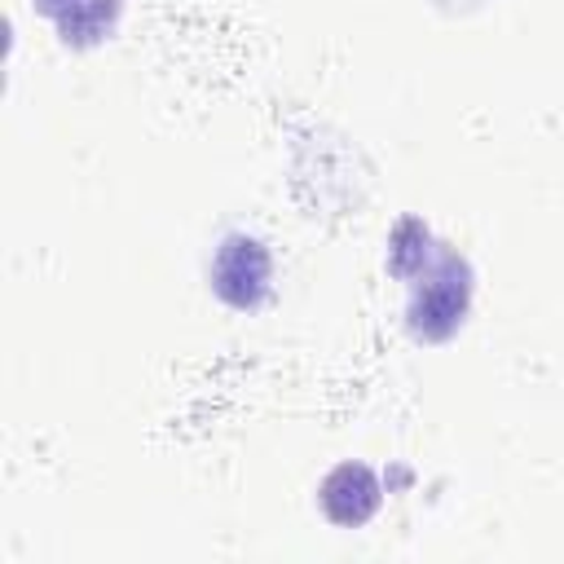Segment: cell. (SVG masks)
Masks as SVG:
<instances>
[{
  "mask_svg": "<svg viewBox=\"0 0 564 564\" xmlns=\"http://www.w3.org/2000/svg\"><path fill=\"white\" fill-rule=\"evenodd\" d=\"M471 304V269L463 256L454 251H436V260L414 278V295H410V335L423 344H441L449 339Z\"/></svg>",
  "mask_w": 564,
  "mask_h": 564,
  "instance_id": "cell-1",
  "label": "cell"
},
{
  "mask_svg": "<svg viewBox=\"0 0 564 564\" xmlns=\"http://www.w3.org/2000/svg\"><path fill=\"white\" fill-rule=\"evenodd\" d=\"M269 282H273V256L260 238L251 234H229L216 256H212V291L238 308V313H251L264 304L269 295Z\"/></svg>",
  "mask_w": 564,
  "mask_h": 564,
  "instance_id": "cell-2",
  "label": "cell"
},
{
  "mask_svg": "<svg viewBox=\"0 0 564 564\" xmlns=\"http://www.w3.org/2000/svg\"><path fill=\"white\" fill-rule=\"evenodd\" d=\"M379 502H383L379 480H375V471L361 467V463H339V467L322 480V511H326L335 524H344V529L366 524V520L379 511Z\"/></svg>",
  "mask_w": 564,
  "mask_h": 564,
  "instance_id": "cell-3",
  "label": "cell"
},
{
  "mask_svg": "<svg viewBox=\"0 0 564 564\" xmlns=\"http://www.w3.org/2000/svg\"><path fill=\"white\" fill-rule=\"evenodd\" d=\"M432 264V234L423 220L405 216L397 229H392V247H388V269L405 282H414L423 269Z\"/></svg>",
  "mask_w": 564,
  "mask_h": 564,
  "instance_id": "cell-4",
  "label": "cell"
},
{
  "mask_svg": "<svg viewBox=\"0 0 564 564\" xmlns=\"http://www.w3.org/2000/svg\"><path fill=\"white\" fill-rule=\"evenodd\" d=\"M84 0H35V9L44 13V18H53V22H62V18H70L75 9H79Z\"/></svg>",
  "mask_w": 564,
  "mask_h": 564,
  "instance_id": "cell-5",
  "label": "cell"
}]
</instances>
